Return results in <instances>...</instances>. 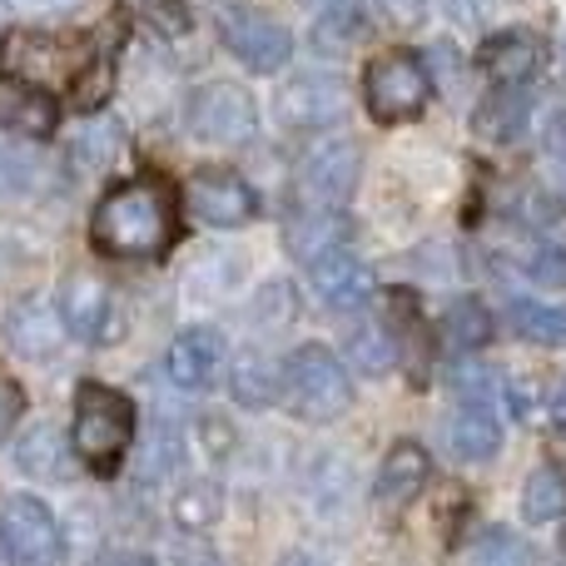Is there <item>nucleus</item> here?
<instances>
[{
  "mask_svg": "<svg viewBox=\"0 0 566 566\" xmlns=\"http://www.w3.org/2000/svg\"><path fill=\"white\" fill-rule=\"evenodd\" d=\"M179 234L175 189L159 179H125L95 205L90 244L109 259H165Z\"/></svg>",
  "mask_w": 566,
  "mask_h": 566,
  "instance_id": "1",
  "label": "nucleus"
},
{
  "mask_svg": "<svg viewBox=\"0 0 566 566\" xmlns=\"http://www.w3.org/2000/svg\"><path fill=\"white\" fill-rule=\"evenodd\" d=\"M139 432V408L109 382H80L75 412H70V448L95 478H115L125 468Z\"/></svg>",
  "mask_w": 566,
  "mask_h": 566,
  "instance_id": "2",
  "label": "nucleus"
},
{
  "mask_svg": "<svg viewBox=\"0 0 566 566\" xmlns=\"http://www.w3.org/2000/svg\"><path fill=\"white\" fill-rule=\"evenodd\" d=\"M432 99V75L428 60L418 50H388V55L368 60L363 70V105L378 125H408L428 109Z\"/></svg>",
  "mask_w": 566,
  "mask_h": 566,
  "instance_id": "3",
  "label": "nucleus"
},
{
  "mask_svg": "<svg viewBox=\"0 0 566 566\" xmlns=\"http://www.w3.org/2000/svg\"><path fill=\"white\" fill-rule=\"evenodd\" d=\"M283 388L293 398V412L308 422H333L353 408V378L338 363V353L323 348V343H303L289 358L283 373Z\"/></svg>",
  "mask_w": 566,
  "mask_h": 566,
  "instance_id": "4",
  "label": "nucleus"
},
{
  "mask_svg": "<svg viewBox=\"0 0 566 566\" xmlns=\"http://www.w3.org/2000/svg\"><path fill=\"white\" fill-rule=\"evenodd\" d=\"M0 547L15 566H65V532L55 512L25 492L0 502Z\"/></svg>",
  "mask_w": 566,
  "mask_h": 566,
  "instance_id": "5",
  "label": "nucleus"
},
{
  "mask_svg": "<svg viewBox=\"0 0 566 566\" xmlns=\"http://www.w3.org/2000/svg\"><path fill=\"white\" fill-rule=\"evenodd\" d=\"M189 129L209 145H249L259 135V105L244 85L214 80V85L195 90V99H189Z\"/></svg>",
  "mask_w": 566,
  "mask_h": 566,
  "instance_id": "6",
  "label": "nucleus"
},
{
  "mask_svg": "<svg viewBox=\"0 0 566 566\" xmlns=\"http://www.w3.org/2000/svg\"><path fill=\"white\" fill-rule=\"evenodd\" d=\"M185 205H189V214L209 229H244L249 219H259L254 185L239 179L234 169H199L185 185Z\"/></svg>",
  "mask_w": 566,
  "mask_h": 566,
  "instance_id": "7",
  "label": "nucleus"
},
{
  "mask_svg": "<svg viewBox=\"0 0 566 566\" xmlns=\"http://www.w3.org/2000/svg\"><path fill=\"white\" fill-rule=\"evenodd\" d=\"M358 175H363V155H358V145L343 139V135L318 139V145L303 155V169H298L303 195H308L313 205H323V209L348 205L353 189H358Z\"/></svg>",
  "mask_w": 566,
  "mask_h": 566,
  "instance_id": "8",
  "label": "nucleus"
},
{
  "mask_svg": "<svg viewBox=\"0 0 566 566\" xmlns=\"http://www.w3.org/2000/svg\"><path fill=\"white\" fill-rule=\"evenodd\" d=\"M219 35H224L229 55H239L259 75H279L293 55V35L279 20L259 15V10H224L219 15Z\"/></svg>",
  "mask_w": 566,
  "mask_h": 566,
  "instance_id": "9",
  "label": "nucleus"
},
{
  "mask_svg": "<svg viewBox=\"0 0 566 566\" xmlns=\"http://www.w3.org/2000/svg\"><path fill=\"white\" fill-rule=\"evenodd\" d=\"M279 119L289 129H333L343 119V85L328 70H303L279 90Z\"/></svg>",
  "mask_w": 566,
  "mask_h": 566,
  "instance_id": "10",
  "label": "nucleus"
},
{
  "mask_svg": "<svg viewBox=\"0 0 566 566\" xmlns=\"http://www.w3.org/2000/svg\"><path fill=\"white\" fill-rule=\"evenodd\" d=\"M478 65L488 70L502 90H522L532 75H542V65H547V40L532 35V30H497V35L482 40Z\"/></svg>",
  "mask_w": 566,
  "mask_h": 566,
  "instance_id": "11",
  "label": "nucleus"
},
{
  "mask_svg": "<svg viewBox=\"0 0 566 566\" xmlns=\"http://www.w3.org/2000/svg\"><path fill=\"white\" fill-rule=\"evenodd\" d=\"M308 283H313V293H318L333 313H353V308H363V303L378 293L373 269L363 264L358 254H348V249H333V254L313 259V264H308Z\"/></svg>",
  "mask_w": 566,
  "mask_h": 566,
  "instance_id": "12",
  "label": "nucleus"
},
{
  "mask_svg": "<svg viewBox=\"0 0 566 566\" xmlns=\"http://www.w3.org/2000/svg\"><path fill=\"white\" fill-rule=\"evenodd\" d=\"M0 129L25 139H50L60 129V105L45 85L20 75H0Z\"/></svg>",
  "mask_w": 566,
  "mask_h": 566,
  "instance_id": "13",
  "label": "nucleus"
},
{
  "mask_svg": "<svg viewBox=\"0 0 566 566\" xmlns=\"http://www.w3.org/2000/svg\"><path fill=\"white\" fill-rule=\"evenodd\" d=\"M219 363H224V333L199 323V328H185L169 343L165 368L179 392H205L209 382L219 378Z\"/></svg>",
  "mask_w": 566,
  "mask_h": 566,
  "instance_id": "14",
  "label": "nucleus"
},
{
  "mask_svg": "<svg viewBox=\"0 0 566 566\" xmlns=\"http://www.w3.org/2000/svg\"><path fill=\"white\" fill-rule=\"evenodd\" d=\"M55 308H60V323H65V333L70 338H80V343H99L109 333V289L99 283L95 274H70L65 283H60V298H55Z\"/></svg>",
  "mask_w": 566,
  "mask_h": 566,
  "instance_id": "15",
  "label": "nucleus"
},
{
  "mask_svg": "<svg viewBox=\"0 0 566 566\" xmlns=\"http://www.w3.org/2000/svg\"><path fill=\"white\" fill-rule=\"evenodd\" d=\"M60 338H65V323H60V308L45 293H30L6 313V343L20 358H50Z\"/></svg>",
  "mask_w": 566,
  "mask_h": 566,
  "instance_id": "16",
  "label": "nucleus"
},
{
  "mask_svg": "<svg viewBox=\"0 0 566 566\" xmlns=\"http://www.w3.org/2000/svg\"><path fill=\"white\" fill-rule=\"evenodd\" d=\"M428 478H432L428 448H418V442H392L378 468V488L373 492H378L382 507H408V502L428 488Z\"/></svg>",
  "mask_w": 566,
  "mask_h": 566,
  "instance_id": "17",
  "label": "nucleus"
},
{
  "mask_svg": "<svg viewBox=\"0 0 566 566\" xmlns=\"http://www.w3.org/2000/svg\"><path fill=\"white\" fill-rule=\"evenodd\" d=\"M348 234H353V224H348V214L343 209H303L298 219L289 224V249L298 259H323V254H333V249H348Z\"/></svg>",
  "mask_w": 566,
  "mask_h": 566,
  "instance_id": "18",
  "label": "nucleus"
},
{
  "mask_svg": "<svg viewBox=\"0 0 566 566\" xmlns=\"http://www.w3.org/2000/svg\"><path fill=\"white\" fill-rule=\"evenodd\" d=\"M448 442L458 458L468 462H488L502 452V418L492 408H478V402H462L452 412V428H448Z\"/></svg>",
  "mask_w": 566,
  "mask_h": 566,
  "instance_id": "19",
  "label": "nucleus"
},
{
  "mask_svg": "<svg viewBox=\"0 0 566 566\" xmlns=\"http://www.w3.org/2000/svg\"><path fill=\"white\" fill-rule=\"evenodd\" d=\"M229 388H234L239 408H274L283 398V368L269 353L249 348L234 358V373H229Z\"/></svg>",
  "mask_w": 566,
  "mask_h": 566,
  "instance_id": "20",
  "label": "nucleus"
},
{
  "mask_svg": "<svg viewBox=\"0 0 566 566\" xmlns=\"http://www.w3.org/2000/svg\"><path fill=\"white\" fill-rule=\"evenodd\" d=\"M492 333H497V318H492V308L482 298H458L448 313H442V343H448L452 353H478L492 343Z\"/></svg>",
  "mask_w": 566,
  "mask_h": 566,
  "instance_id": "21",
  "label": "nucleus"
},
{
  "mask_svg": "<svg viewBox=\"0 0 566 566\" xmlns=\"http://www.w3.org/2000/svg\"><path fill=\"white\" fill-rule=\"evenodd\" d=\"M507 318L537 348H562L566 343V308H552V303H537V298H512Z\"/></svg>",
  "mask_w": 566,
  "mask_h": 566,
  "instance_id": "22",
  "label": "nucleus"
},
{
  "mask_svg": "<svg viewBox=\"0 0 566 566\" xmlns=\"http://www.w3.org/2000/svg\"><path fill=\"white\" fill-rule=\"evenodd\" d=\"M522 512L532 522H557L566 512V468H537L527 478V492H522Z\"/></svg>",
  "mask_w": 566,
  "mask_h": 566,
  "instance_id": "23",
  "label": "nucleus"
},
{
  "mask_svg": "<svg viewBox=\"0 0 566 566\" xmlns=\"http://www.w3.org/2000/svg\"><path fill=\"white\" fill-rule=\"evenodd\" d=\"M348 358L358 363V373H368V378L388 373L392 363H398V343H392L388 323H368V328H353V333H348Z\"/></svg>",
  "mask_w": 566,
  "mask_h": 566,
  "instance_id": "24",
  "label": "nucleus"
},
{
  "mask_svg": "<svg viewBox=\"0 0 566 566\" xmlns=\"http://www.w3.org/2000/svg\"><path fill=\"white\" fill-rule=\"evenodd\" d=\"M522 125H527V99H522V90H502L497 99H488V105L478 109V135H488V139H517Z\"/></svg>",
  "mask_w": 566,
  "mask_h": 566,
  "instance_id": "25",
  "label": "nucleus"
},
{
  "mask_svg": "<svg viewBox=\"0 0 566 566\" xmlns=\"http://www.w3.org/2000/svg\"><path fill=\"white\" fill-rule=\"evenodd\" d=\"M70 155H75L80 169H105L109 159L119 155V125L115 119H90V125H80V135L70 139Z\"/></svg>",
  "mask_w": 566,
  "mask_h": 566,
  "instance_id": "26",
  "label": "nucleus"
},
{
  "mask_svg": "<svg viewBox=\"0 0 566 566\" xmlns=\"http://www.w3.org/2000/svg\"><path fill=\"white\" fill-rule=\"evenodd\" d=\"M109 85H115V60L109 55H85L80 60V70H75V80H70V99H75L80 109H99L109 99Z\"/></svg>",
  "mask_w": 566,
  "mask_h": 566,
  "instance_id": "27",
  "label": "nucleus"
},
{
  "mask_svg": "<svg viewBox=\"0 0 566 566\" xmlns=\"http://www.w3.org/2000/svg\"><path fill=\"white\" fill-rule=\"evenodd\" d=\"M219 512H224V497H219L214 482H189V488H179V497H175V522H179L185 532L214 527Z\"/></svg>",
  "mask_w": 566,
  "mask_h": 566,
  "instance_id": "28",
  "label": "nucleus"
},
{
  "mask_svg": "<svg viewBox=\"0 0 566 566\" xmlns=\"http://www.w3.org/2000/svg\"><path fill=\"white\" fill-rule=\"evenodd\" d=\"M468 566H532V557H527V547H522L517 532L492 527V532H482V537H478Z\"/></svg>",
  "mask_w": 566,
  "mask_h": 566,
  "instance_id": "29",
  "label": "nucleus"
},
{
  "mask_svg": "<svg viewBox=\"0 0 566 566\" xmlns=\"http://www.w3.org/2000/svg\"><path fill=\"white\" fill-rule=\"evenodd\" d=\"M542 175H547L552 195L566 205V115H552L542 129Z\"/></svg>",
  "mask_w": 566,
  "mask_h": 566,
  "instance_id": "30",
  "label": "nucleus"
},
{
  "mask_svg": "<svg viewBox=\"0 0 566 566\" xmlns=\"http://www.w3.org/2000/svg\"><path fill=\"white\" fill-rule=\"evenodd\" d=\"M119 6H125L135 20H145L149 30H159L165 40H175V35H185L189 30V15H185L179 0H119Z\"/></svg>",
  "mask_w": 566,
  "mask_h": 566,
  "instance_id": "31",
  "label": "nucleus"
},
{
  "mask_svg": "<svg viewBox=\"0 0 566 566\" xmlns=\"http://www.w3.org/2000/svg\"><path fill=\"white\" fill-rule=\"evenodd\" d=\"M40 185V165L20 145H0V199L30 195Z\"/></svg>",
  "mask_w": 566,
  "mask_h": 566,
  "instance_id": "32",
  "label": "nucleus"
},
{
  "mask_svg": "<svg viewBox=\"0 0 566 566\" xmlns=\"http://www.w3.org/2000/svg\"><path fill=\"white\" fill-rule=\"evenodd\" d=\"M358 30H363L358 6H353V0H343V6H333V10H323V15H318V25H313V45H318V50L348 45Z\"/></svg>",
  "mask_w": 566,
  "mask_h": 566,
  "instance_id": "33",
  "label": "nucleus"
},
{
  "mask_svg": "<svg viewBox=\"0 0 566 566\" xmlns=\"http://www.w3.org/2000/svg\"><path fill=\"white\" fill-rule=\"evenodd\" d=\"M522 274L537 289H566V249L562 244H532L522 259Z\"/></svg>",
  "mask_w": 566,
  "mask_h": 566,
  "instance_id": "34",
  "label": "nucleus"
},
{
  "mask_svg": "<svg viewBox=\"0 0 566 566\" xmlns=\"http://www.w3.org/2000/svg\"><path fill=\"white\" fill-rule=\"evenodd\" d=\"M20 418H25V388L10 373H0V442L20 428Z\"/></svg>",
  "mask_w": 566,
  "mask_h": 566,
  "instance_id": "35",
  "label": "nucleus"
},
{
  "mask_svg": "<svg viewBox=\"0 0 566 566\" xmlns=\"http://www.w3.org/2000/svg\"><path fill=\"white\" fill-rule=\"evenodd\" d=\"M392 20H422L428 15V0H378Z\"/></svg>",
  "mask_w": 566,
  "mask_h": 566,
  "instance_id": "36",
  "label": "nucleus"
},
{
  "mask_svg": "<svg viewBox=\"0 0 566 566\" xmlns=\"http://www.w3.org/2000/svg\"><path fill=\"white\" fill-rule=\"evenodd\" d=\"M552 408H557V422H562V428H566V382H562V388H557V398H552Z\"/></svg>",
  "mask_w": 566,
  "mask_h": 566,
  "instance_id": "37",
  "label": "nucleus"
},
{
  "mask_svg": "<svg viewBox=\"0 0 566 566\" xmlns=\"http://www.w3.org/2000/svg\"><path fill=\"white\" fill-rule=\"evenodd\" d=\"M283 566H323V562H318V557H289Z\"/></svg>",
  "mask_w": 566,
  "mask_h": 566,
  "instance_id": "38",
  "label": "nucleus"
},
{
  "mask_svg": "<svg viewBox=\"0 0 566 566\" xmlns=\"http://www.w3.org/2000/svg\"><path fill=\"white\" fill-rule=\"evenodd\" d=\"M308 6H318V10H333V6H343V0H308Z\"/></svg>",
  "mask_w": 566,
  "mask_h": 566,
  "instance_id": "39",
  "label": "nucleus"
},
{
  "mask_svg": "<svg viewBox=\"0 0 566 566\" xmlns=\"http://www.w3.org/2000/svg\"><path fill=\"white\" fill-rule=\"evenodd\" d=\"M25 6H70V0H25Z\"/></svg>",
  "mask_w": 566,
  "mask_h": 566,
  "instance_id": "40",
  "label": "nucleus"
}]
</instances>
